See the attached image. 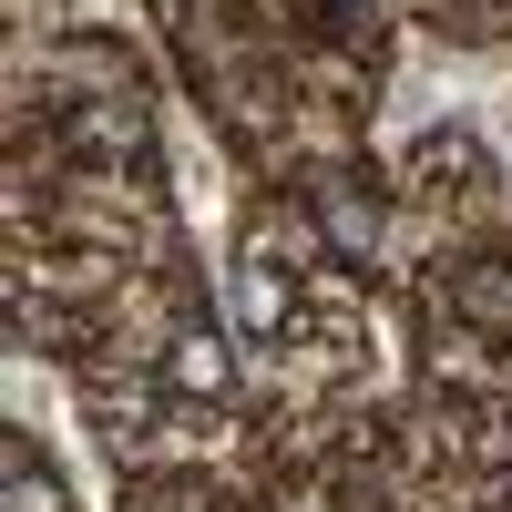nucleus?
<instances>
[{"label":"nucleus","instance_id":"f257e3e1","mask_svg":"<svg viewBox=\"0 0 512 512\" xmlns=\"http://www.w3.org/2000/svg\"><path fill=\"white\" fill-rule=\"evenodd\" d=\"M308 216H318L328 256H349V267H359V256L379 246V226H390V205H379L349 164H318V175H308Z\"/></svg>","mask_w":512,"mask_h":512},{"label":"nucleus","instance_id":"f03ea898","mask_svg":"<svg viewBox=\"0 0 512 512\" xmlns=\"http://www.w3.org/2000/svg\"><path fill=\"white\" fill-rule=\"evenodd\" d=\"M164 390H175V400H226V390H236V349H226L205 318L164 328Z\"/></svg>","mask_w":512,"mask_h":512},{"label":"nucleus","instance_id":"7ed1b4c3","mask_svg":"<svg viewBox=\"0 0 512 512\" xmlns=\"http://www.w3.org/2000/svg\"><path fill=\"white\" fill-rule=\"evenodd\" d=\"M62 134H72L82 154H123V164H144V154H154L144 103H134V93H113V103H62Z\"/></svg>","mask_w":512,"mask_h":512},{"label":"nucleus","instance_id":"20e7f679","mask_svg":"<svg viewBox=\"0 0 512 512\" xmlns=\"http://www.w3.org/2000/svg\"><path fill=\"white\" fill-rule=\"evenodd\" d=\"M451 318H472L482 338H512V267L502 256H472V267H451Z\"/></svg>","mask_w":512,"mask_h":512},{"label":"nucleus","instance_id":"39448f33","mask_svg":"<svg viewBox=\"0 0 512 512\" xmlns=\"http://www.w3.org/2000/svg\"><path fill=\"white\" fill-rule=\"evenodd\" d=\"M287 308H297V297H287V277H277V256L246 246V256H236V338H277Z\"/></svg>","mask_w":512,"mask_h":512},{"label":"nucleus","instance_id":"423d86ee","mask_svg":"<svg viewBox=\"0 0 512 512\" xmlns=\"http://www.w3.org/2000/svg\"><path fill=\"white\" fill-rule=\"evenodd\" d=\"M0 512H62V482H52V461H31V441H0Z\"/></svg>","mask_w":512,"mask_h":512}]
</instances>
